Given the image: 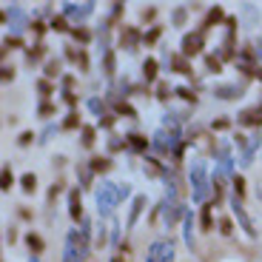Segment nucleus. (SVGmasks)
Here are the masks:
<instances>
[{"mask_svg":"<svg viewBox=\"0 0 262 262\" xmlns=\"http://www.w3.org/2000/svg\"><path fill=\"white\" fill-rule=\"evenodd\" d=\"M180 54H183V57H196V54H203V46H205V32H200V29H196V32H191V34H185L183 37V43H180Z\"/></svg>","mask_w":262,"mask_h":262,"instance_id":"f257e3e1","label":"nucleus"},{"mask_svg":"<svg viewBox=\"0 0 262 262\" xmlns=\"http://www.w3.org/2000/svg\"><path fill=\"white\" fill-rule=\"evenodd\" d=\"M143 43V34H140V29L134 26H123V32H120V46L125 49V52H134V49Z\"/></svg>","mask_w":262,"mask_h":262,"instance_id":"f03ea898","label":"nucleus"},{"mask_svg":"<svg viewBox=\"0 0 262 262\" xmlns=\"http://www.w3.org/2000/svg\"><path fill=\"white\" fill-rule=\"evenodd\" d=\"M171 259H174V248H171V243L160 239V243H154V245H151L148 262H171Z\"/></svg>","mask_w":262,"mask_h":262,"instance_id":"7ed1b4c3","label":"nucleus"},{"mask_svg":"<svg viewBox=\"0 0 262 262\" xmlns=\"http://www.w3.org/2000/svg\"><path fill=\"white\" fill-rule=\"evenodd\" d=\"M231 208H234L239 225L245 228V234H248V236H256V228H254V223H251V216L245 214V203H243V200H236V196H234V200H231Z\"/></svg>","mask_w":262,"mask_h":262,"instance_id":"20e7f679","label":"nucleus"},{"mask_svg":"<svg viewBox=\"0 0 262 262\" xmlns=\"http://www.w3.org/2000/svg\"><path fill=\"white\" fill-rule=\"evenodd\" d=\"M223 20H228V17H225V12H223V6H214V9H208V12H205L203 26H200V32H208V29L220 26Z\"/></svg>","mask_w":262,"mask_h":262,"instance_id":"39448f33","label":"nucleus"},{"mask_svg":"<svg viewBox=\"0 0 262 262\" xmlns=\"http://www.w3.org/2000/svg\"><path fill=\"white\" fill-rule=\"evenodd\" d=\"M69 216H72L74 223H77V220H83V196H80L77 188L69 191Z\"/></svg>","mask_w":262,"mask_h":262,"instance_id":"423d86ee","label":"nucleus"},{"mask_svg":"<svg viewBox=\"0 0 262 262\" xmlns=\"http://www.w3.org/2000/svg\"><path fill=\"white\" fill-rule=\"evenodd\" d=\"M125 145H128L131 151L143 154V151L148 148V137H145V134H140V131H128V134H125Z\"/></svg>","mask_w":262,"mask_h":262,"instance_id":"0eeeda50","label":"nucleus"},{"mask_svg":"<svg viewBox=\"0 0 262 262\" xmlns=\"http://www.w3.org/2000/svg\"><path fill=\"white\" fill-rule=\"evenodd\" d=\"M200 231H214V203H203L200 208Z\"/></svg>","mask_w":262,"mask_h":262,"instance_id":"6e6552de","label":"nucleus"},{"mask_svg":"<svg viewBox=\"0 0 262 262\" xmlns=\"http://www.w3.org/2000/svg\"><path fill=\"white\" fill-rule=\"evenodd\" d=\"M171 66H174V72L177 74H185V77H191V60L188 57H183V54H171Z\"/></svg>","mask_w":262,"mask_h":262,"instance_id":"1a4fd4ad","label":"nucleus"},{"mask_svg":"<svg viewBox=\"0 0 262 262\" xmlns=\"http://www.w3.org/2000/svg\"><path fill=\"white\" fill-rule=\"evenodd\" d=\"M26 245H29V251H32L34 256L46 251V243H43V236H40V234H34V231H29V234H26Z\"/></svg>","mask_w":262,"mask_h":262,"instance_id":"9d476101","label":"nucleus"},{"mask_svg":"<svg viewBox=\"0 0 262 262\" xmlns=\"http://www.w3.org/2000/svg\"><path fill=\"white\" fill-rule=\"evenodd\" d=\"M239 123L243 125H262V108H245L239 114Z\"/></svg>","mask_w":262,"mask_h":262,"instance_id":"9b49d317","label":"nucleus"},{"mask_svg":"<svg viewBox=\"0 0 262 262\" xmlns=\"http://www.w3.org/2000/svg\"><path fill=\"white\" fill-rule=\"evenodd\" d=\"M214 94L220 100H236V97H243V89H239V85H220Z\"/></svg>","mask_w":262,"mask_h":262,"instance_id":"f8f14e48","label":"nucleus"},{"mask_svg":"<svg viewBox=\"0 0 262 262\" xmlns=\"http://www.w3.org/2000/svg\"><path fill=\"white\" fill-rule=\"evenodd\" d=\"M157 69H160V66H157V60H154V57H148L143 63V80H145V85L157 80Z\"/></svg>","mask_w":262,"mask_h":262,"instance_id":"ddd939ff","label":"nucleus"},{"mask_svg":"<svg viewBox=\"0 0 262 262\" xmlns=\"http://www.w3.org/2000/svg\"><path fill=\"white\" fill-rule=\"evenodd\" d=\"M194 194H196V200H203V194H205V174H203V165H194Z\"/></svg>","mask_w":262,"mask_h":262,"instance_id":"4468645a","label":"nucleus"},{"mask_svg":"<svg viewBox=\"0 0 262 262\" xmlns=\"http://www.w3.org/2000/svg\"><path fill=\"white\" fill-rule=\"evenodd\" d=\"M94 140H97V128L94 125H83L80 128V143H83V148H92Z\"/></svg>","mask_w":262,"mask_h":262,"instance_id":"2eb2a0df","label":"nucleus"},{"mask_svg":"<svg viewBox=\"0 0 262 262\" xmlns=\"http://www.w3.org/2000/svg\"><path fill=\"white\" fill-rule=\"evenodd\" d=\"M60 128H63V131L83 128V120H80V112H69V114H66V120L60 123Z\"/></svg>","mask_w":262,"mask_h":262,"instance_id":"dca6fc26","label":"nucleus"},{"mask_svg":"<svg viewBox=\"0 0 262 262\" xmlns=\"http://www.w3.org/2000/svg\"><path fill=\"white\" fill-rule=\"evenodd\" d=\"M89 168H92L94 174H105V171H112V160L108 157H92Z\"/></svg>","mask_w":262,"mask_h":262,"instance_id":"f3484780","label":"nucleus"},{"mask_svg":"<svg viewBox=\"0 0 262 262\" xmlns=\"http://www.w3.org/2000/svg\"><path fill=\"white\" fill-rule=\"evenodd\" d=\"M72 37L77 40L80 46H89V43H92V32H89L85 26H74L72 29Z\"/></svg>","mask_w":262,"mask_h":262,"instance_id":"a211bd4d","label":"nucleus"},{"mask_svg":"<svg viewBox=\"0 0 262 262\" xmlns=\"http://www.w3.org/2000/svg\"><path fill=\"white\" fill-rule=\"evenodd\" d=\"M60 69H63V63H60L57 57H54V60H49V63L43 66V77H46V80H52V77H60Z\"/></svg>","mask_w":262,"mask_h":262,"instance_id":"6ab92c4d","label":"nucleus"},{"mask_svg":"<svg viewBox=\"0 0 262 262\" xmlns=\"http://www.w3.org/2000/svg\"><path fill=\"white\" fill-rule=\"evenodd\" d=\"M114 108H117V114H123V117H128V120H137V117H140L137 108H134L131 103H125V100H120V103L114 105Z\"/></svg>","mask_w":262,"mask_h":262,"instance_id":"aec40b11","label":"nucleus"},{"mask_svg":"<svg viewBox=\"0 0 262 262\" xmlns=\"http://www.w3.org/2000/svg\"><path fill=\"white\" fill-rule=\"evenodd\" d=\"M205 72H208V74H220V72H223V60L214 57V54H205Z\"/></svg>","mask_w":262,"mask_h":262,"instance_id":"412c9836","label":"nucleus"},{"mask_svg":"<svg viewBox=\"0 0 262 262\" xmlns=\"http://www.w3.org/2000/svg\"><path fill=\"white\" fill-rule=\"evenodd\" d=\"M37 114H40L43 120H49L52 114H57V103H52V100H43V103L37 105Z\"/></svg>","mask_w":262,"mask_h":262,"instance_id":"4be33fe9","label":"nucleus"},{"mask_svg":"<svg viewBox=\"0 0 262 262\" xmlns=\"http://www.w3.org/2000/svg\"><path fill=\"white\" fill-rule=\"evenodd\" d=\"M160 37H163V26H151L148 32L143 34V43H145V46H154Z\"/></svg>","mask_w":262,"mask_h":262,"instance_id":"5701e85b","label":"nucleus"},{"mask_svg":"<svg viewBox=\"0 0 262 262\" xmlns=\"http://www.w3.org/2000/svg\"><path fill=\"white\" fill-rule=\"evenodd\" d=\"M20 188L26 191V194H34V191H37V177H34V174H23V177H20Z\"/></svg>","mask_w":262,"mask_h":262,"instance_id":"b1692460","label":"nucleus"},{"mask_svg":"<svg viewBox=\"0 0 262 262\" xmlns=\"http://www.w3.org/2000/svg\"><path fill=\"white\" fill-rule=\"evenodd\" d=\"M37 92H40V97H43V100H49V97H52V92H54V83H52V80H46V77H40L37 80Z\"/></svg>","mask_w":262,"mask_h":262,"instance_id":"393cba45","label":"nucleus"},{"mask_svg":"<svg viewBox=\"0 0 262 262\" xmlns=\"http://www.w3.org/2000/svg\"><path fill=\"white\" fill-rule=\"evenodd\" d=\"M97 200H100V205H103L105 211H112V205H114V191L112 188H103L97 194Z\"/></svg>","mask_w":262,"mask_h":262,"instance_id":"a878e982","label":"nucleus"},{"mask_svg":"<svg viewBox=\"0 0 262 262\" xmlns=\"http://www.w3.org/2000/svg\"><path fill=\"white\" fill-rule=\"evenodd\" d=\"M43 54H46V46H43V43H34V49H29V52H26V60H29V63H37Z\"/></svg>","mask_w":262,"mask_h":262,"instance_id":"bb28decb","label":"nucleus"},{"mask_svg":"<svg viewBox=\"0 0 262 262\" xmlns=\"http://www.w3.org/2000/svg\"><path fill=\"white\" fill-rule=\"evenodd\" d=\"M234 196L245 203V177H243V174H236V177H234Z\"/></svg>","mask_w":262,"mask_h":262,"instance_id":"cd10ccee","label":"nucleus"},{"mask_svg":"<svg viewBox=\"0 0 262 262\" xmlns=\"http://www.w3.org/2000/svg\"><path fill=\"white\" fill-rule=\"evenodd\" d=\"M143 205H145V196H137V200H134V208H131V216H128V225L137 223V216H140V211H143Z\"/></svg>","mask_w":262,"mask_h":262,"instance_id":"c85d7f7f","label":"nucleus"},{"mask_svg":"<svg viewBox=\"0 0 262 262\" xmlns=\"http://www.w3.org/2000/svg\"><path fill=\"white\" fill-rule=\"evenodd\" d=\"M52 29H54V32H72L74 26H69V20H66L63 14H57V17L52 20Z\"/></svg>","mask_w":262,"mask_h":262,"instance_id":"c756f323","label":"nucleus"},{"mask_svg":"<svg viewBox=\"0 0 262 262\" xmlns=\"http://www.w3.org/2000/svg\"><path fill=\"white\" fill-rule=\"evenodd\" d=\"M174 92H177V97H183L185 103H196V94L191 92L188 85H183V89H174Z\"/></svg>","mask_w":262,"mask_h":262,"instance_id":"7c9ffc66","label":"nucleus"},{"mask_svg":"<svg viewBox=\"0 0 262 262\" xmlns=\"http://www.w3.org/2000/svg\"><path fill=\"white\" fill-rule=\"evenodd\" d=\"M0 185H3V191H9L14 185V174H12V168H9V165H3V183H0Z\"/></svg>","mask_w":262,"mask_h":262,"instance_id":"2f4dec72","label":"nucleus"},{"mask_svg":"<svg viewBox=\"0 0 262 262\" xmlns=\"http://www.w3.org/2000/svg\"><path fill=\"white\" fill-rule=\"evenodd\" d=\"M220 234H223V236L234 234V223H231V216H223V220H220Z\"/></svg>","mask_w":262,"mask_h":262,"instance_id":"473e14b6","label":"nucleus"},{"mask_svg":"<svg viewBox=\"0 0 262 262\" xmlns=\"http://www.w3.org/2000/svg\"><path fill=\"white\" fill-rule=\"evenodd\" d=\"M140 20H143V23H154V20H157V9L154 6L143 9V12H140Z\"/></svg>","mask_w":262,"mask_h":262,"instance_id":"72a5a7b5","label":"nucleus"},{"mask_svg":"<svg viewBox=\"0 0 262 262\" xmlns=\"http://www.w3.org/2000/svg\"><path fill=\"white\" fill-rule=\"evenodd\" d=\"M9 49H23V40L20 37H6L3 40V54H6Z\"/></svg>","mask_w":262,"mask_h":262,"instance_id":"f704fd0d","label":"nucleus"},{"mask_svg":"<svg viewBox=\"0 0 262 262\" xmlns=\"http://www.w3.org/2000/svg\"><path fill=\"white\" fill-rule=\"evenodd\" d=\"M171 94H174V89H171L168 83H157V97L160 100H168Z\"/></svg>","mask_w":262,"mask_h":262,"instance_id":"c9c22d12","label":"nucleus"},{"mask_svg":"<svg viewBox=\"0 0 262 262\" xmlns=\"http://www.w3.org/2000/svg\"><path fill=\"white\" fill-rule=\"evenodd\" d=\"M103 66H105V74L112 77V74H114V52H105V60H103Z\"/></svg>","mask_w":262,"mask_h":262,"instance_id":"e433bc0d","label":"nucleus"},{"mask_svg":"<svg viewBox=\"0 0 262 262\" xmlns=\"http://www.w3.org/2000/svg\"><path fill=\"white\" fill-rule=\"evenodd\" d=\"M63 103L72 105V112H77V94L74 92H63Z\"/></svg>","mask_w":262,"mask_h":262,"instance_id":"4c0bfd02","label":"nucleus"},{"mask_svg":"<svg viewBox=\"0 0 262 262\" xmlns=\"http://www.w3.org/2000/svg\"><path fill=\"white\" fill-rule=\"evenodd\" d=\"M34 143V131H23L17 137V145H32Z\"/></svg>","mask_w":262,"mask_h":262,"instance_id":"58836bf2","label":"nucleus"},{"mask_svg":"<svg viewBox=\"0 0 262 262\" xmlns=\"http://www.w3.org/2000/svg\"><path fill=\"white\" fill-rule=\"evenodd\" d=\"M120 148H125V140H117V137L108 140V151H120Z\"/></svg>","mask_w":262,"mask_h":262,"instance_id":"ea45409f","label":"nucleus"},{"mask_svg":"<svg viewBox=\"0 0 262 262\" xmlns=\"http://www.w3.org/2000/svg\"><path fill=\"white\" fill-rule=\"evenodd\" d=\"M74 89V77L72 74H63V92H72Z\"/></svg>","mask_w":262,"mask_h":262,"instance_id":"a19ab883","label":"nucleus"},{"mask_svg":"<svg viewBox=\"0 0 262 262\" xmlns=\"http://www.w3.org/2000/svg\"><path fill=\"white\" fill-rule=\"evenodd\" d=\"M114 125V114H105V117H100V128H112Z\"/></svg>","mask_w":262,"mask_h":262,"instance_id":"79ce46f5","label":"nucleus"},{"mask_svg":"<svg viewBox=\"0 0 262 262\" xmlns=\"http://www.w3.org/2000/svg\"><path fill=\"white\" fill-rule=\"evenodd\" d=\"M185 23V9H177V12H174V26H183Z\"/></svg>","mask_w":262,"mask_h":262,"instance_id":"37998d69","label":"nucleus"},{"mask_svg":"<svg viewBox=\"0 0 262 262\" xmlns=\"http://www.w3.org/2000/svg\"><path fill=\"white\" fill-rule=\"evenodd\" d=\"M60 191H63V185H60V183H54L52 188H49V203H54V196H57Z\"/></svg>","mask_w":262,"mask_h":262,"instance_id":"c03bdc74","label":"nucleus"},{"mask_svg":"<svg viewBox=\"0 0 262 262\" xmlns=\"http://www.w3.org/2000/svg\"><path fill=\"white\" fill-rule=\"evenodd\" d=\"M9 80H14V69L12 66H3V83H9Z\"/></svg>","mask_w":262,"mask_h":262,"instance_id":"a18cd8bd","label":"nucleus"},{"mask_svg":"<svg viewBox=\"0 0 262 262\" xmlns=\"http://www.w3.org/2000/svg\"><path fill=\"white\" fill-rule=\"evenodd\" d=\"M228 125H231V123H228L225 117H223V120H214V131H225Z\"/></svg>","mask_w":262,"mask_h":262,"instance_id":"49530a36","label":"nucleus"},{"mask_svg":"<svg viewBox=\"0 0 262 262\" xmlns=\"http://www.w3.org/2000/svg\"><path fill=\"white\" fill-rule=\"evenodd\" d=\"M77 63H80V69L85 72V69H89V54H85V52H80V60H77Z\"/></svg>","mask_w":262,"mask_h":262,"instance_id":"de8ad7c7","label":"nucleus"},{"mask_svg":"<svg viewBox=\"0 0 262 262\" xmlns=\"http://www.w3.org/2000/svg\"><path fill=\"white\" fill-rule=\"evenodd\" d=\"M20 220H32V211H29V208H20Z\"/></svg>","mask_w":262,"mask_h":262,"instance_id":"09e8293b","label":"nucleus"},{"mask_svg":"<svg viewBox=\"0 0 262 262\" xmlns=\"http://www.w3.org/2000/svg\"><path fill=\"white\" fill-rule=\"evenodd\" d=\"M32 29H34L37 34H43V32H46V26H43V23H32Z\"/></svg>","mask_w":262,"mask_h":262,"instance_id":"8fccbe9b","label":"nucleus"},{"mask_svg":"<svg viewBox=\"0 0 262 262\" xmlns=\"http://www.w3.org/2000/svg\"><path fill=\"white\" fill-rule=\"evenodd\" d=\"M112 262H123V256H120V254H117V256H114V259H112Z\"/></svg>","mask_w":262,"mask_h":262,"instance_id":"3c124183","label":"nucleus"},{"mask_svg":"<svg viewBox=\"0 0 262 262\" xmlns=\"http://www.w3.org/2000/svg\"><path fill=\"white\" fill-rule=\"evenodd\" d=\"M32 262H37V259H32Z\"/></svg>","mask_w":262,"mask_h":262,"instance_id":"603ef678","label":"nucleus"}]
</instances>
